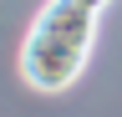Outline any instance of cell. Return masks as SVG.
<instances>
[{
    "label": "cell",
    "instance_id": "6da1fadb",
    "mask_svg": "<svg viewBox=\"0 0 122 117\" xmlns=\"http://www.w3.org/2000/svg\"><path fill=\"white\" fill-rule=\"evenodd\" d=\"M92 41H97V10L76 5V0L41 5V15L30 20L20 41V81L36 92H66L81 76Z\"/></svg>",
    "mask_w": 122,
    "mask_h": 117
},
{
    "label": "cell",
    "instance_id": "7a4b0ae2",
    "mask_svg": "<svg viewBox=\"0 0 122 117\" xmlns=\"http://www.w3.org/2000/svg\"><path fill=\"white\" fill-rule=\"evenodd\" d=\"M76 5H86V10H97V15H102V10H107V0H76Z\"/></svg>",
    "mask_w": 122,
    "mask_h": 117
}]
</instances>
